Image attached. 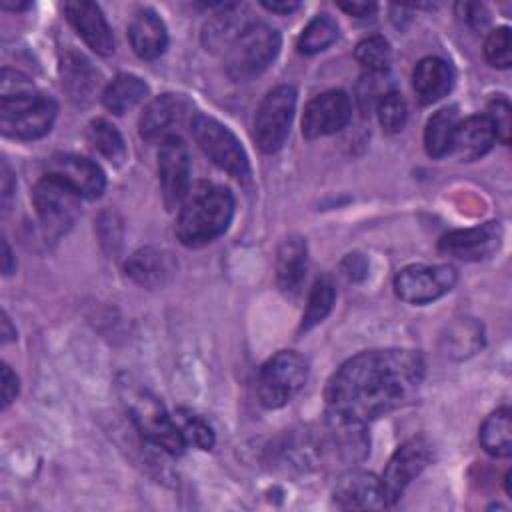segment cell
Listing matches in <instances>:
<instances>
[{
  "mask_svg": "<svg viewBox=\"0 0 512 512\" xmlns=\"http://www.w3.org/2000/svg\"><path fill=\"white\" fill-rule=\"evenodd\" d=\"M424 358L416 350H366L344 362L326 384V414L370 422L416 396L424 380Z\"/></svg>",
  "mask_w": 512,
  "mask_h": 512,
  "instance_id": "obj_1",
  "label": "cell"
},
{
  "mask_svg": "<svg viewBox=\"0 0 512 512\" xmlns=\"http://www.w3.org/2000/svg\"><path fill=\"white\" fill-rule=\"evenodd\" d=\"M234 216V196L226 186L196 182L178 208L176 238L188 248H200L222 236Z\"/></svg>",
  "mask_w": 512,
  "mask_h": 512,
  "instance_id": "obj_2",
  "label": "cell"
},
{
  "mask_svg": "<svg viewBox=\"0 0 512 512\" xmlns=\"http://www.w3.org/2000/svg\"><path fill=\"white\" fill-rule=\"evenodd\" d=\"M120 396L130 420L146 440L170 454L184 452L186 440L180 426L170 418L164 404L150 390L126 380L120 384Z\"/></svg>",
  "mask_w": 512,
  "mask_h": 512,
  "instance_id": "obj_3",
  "label": "cell"
},
{
  "mask_svg": "<svg viewBox=\"0 0 512 512\" xmlns=\"http://www.w3.org/2000/svg\"><path fill=\"white\" fill-rule=\"evenodd\" d=\"M56 114V100L34 88L0 96V130L8 138L36 140L48 134Z\"/></svg>",
  "mask_w": 512,
  "mask_h": 512,
  "instance_id": "obj_4",
  "label": "cell"
},
{
  "mask_svg": "<svg viewBox=\"0 0 512 512\" xmlns=\"http://www.w3.org/2000/svg\"><path fill=\"white\" fill-rule=\"evenodd\" d=\"M280 32L264 22H248L230 42L224 58L226 74L234 82H246L258 76L280 52Z\"/></svg>",
  "mask_w": 512,
  "mask_h": 512,
  "instance_id": "obj_5",
  "label": "cell"
},
{
  "mask_svg": "<svg viewBox=\"0 0 512 512\" xmlns=\"http://www.w3.org/2000/svg\"><path fill=\"white\" fill-rule=\"evenodd\" d=\"M190 132L198 144V148L224 172L238 180H246L250 176L248 154L242 148L236 134L206 114H194L190 120Z\"/></svg>",
  "mask_w": 512,
  "mask_h": 512,
  "instance_id": "obj_6",
  "label": "cell"
},
{
  "mask_svg": "<svg viewBox=\"0 0 512 512\" xmlns=\"http://www.w3.org/2000/svg\"><path fill=\"white\" fill-rule=\"evenodd\" d=\"M308 378L306 360L294 350H280L260 368L258 398L266 408H282L304 386Z\"/></svg>",
  "mask_w": 512,
  "mask_h": 512,
  "instance_id": "obj_7",
  "label": "cell"
},
{
  "mask_svg": "<svg viewBox=\"0 0 512 512\" xmlns=\"http://www.w3.org/2000/svg\"><path fill=\"white\" fill-rule=\"evenodd\" d=\"M294 110L296 90L288 84L272 88L262 98L252 124V136L262 152L272 154L284 146L290 132Z\"/></svg>",
  "mask_w": 512,
  "mask_h": 512,
  "instance_id": "obj_8",
  "label": "cell"
},
{
  "mask_svg": "<svg viewBox=\"0 0 512 512\" xmlns=\"http://www.w3.org/2000/svg\"><path fill=\"white\" fill-rule=\"evenodd\" d=\"M32 202L44 232L52 238L66 234L80 214V196L48 174L34 184Z\"/></svg>",
  "mask_w": 512,
  "mask_h": 512,
  "instance_id": "obj_9",
  "label": "cell"
},
{
  "mask_svg": "<svg viewBox=\"0 0 512 512\" xmlns=\"http://www.w3.org/2000/svg\"><path fill=\"white\" fill-rule=\"evenodd\" d=\"M430 458L432 444L426 436H414L396 448L380 478L382 498L386 506L398 502L408 484L428 466Z\"/></svg>",
  "mask_w": 512,
  "mask_h": 512,
  "instance_id": "obj_10",
  "label": "cell"
},
{
  "mask_svg": "<svg viewBox=\"0 0 512 512\" xmlns=\"http://www.w3.org/2000/svg\"><path fill=\"white\" fill-rule=\"evenodd\" d=\"M456 270L450 264H412L394 278L396 296L408 304H428L448 294L456 284Z\"/></svg>",
  "mask_w": 512,
  "mask_h": 512,
  "instance_id": "obj_11",
  "label": "cell"
},
{
  "mask_svg": "<svg viewBox=\"0 0 512 512\" xmlns=\"http://www.w3.org/2000/svg\"><path fill=\"white\" fill-rule=\"evenodd\" d=\"M192 104L184 94L166 92L148 102L138 120L140 136L150 144H162L178 136L180 128L192 120Z\"/></svg>",
  "mask_w": 512,
  "mask_h": 512,
  "instance_id": "obj_12",
  "label": "cell"
},
{
  "mask_svg": "<svg viewBox=\"0 0 512 512\" xmlns=\"http://www.w3.org/2000/svg\"><path fill=\"white\" fill-rule=\"evenodd\" d=\"M158 178L162 200L168 210L180 208L190 190V152L180 136L160 144L158 150Z\"/></svg>",
  "mask_w": 512,
  "mask_h": 512,
  "instance_id": "obj_13",
  "label": "cell"
},
{
  "mask_svg": "<svg viewBox=\"0 0 512 512\" xmlns=\"http://www.w3.org/2000/svg\"><path fill=\"white\" fill-rule=\"evenodd\" d=\"M352 116V104L346 92L326 90L314 96L302 114V134L308 140L342 130Z\"/></svg>",
  "mask_w": 512,
  "mask_h": 512,
  "instance_id": "obj_14",
  "label": "cell"
},
{
  "mask_svg": "<svg viewBox=\"0 0 512 512\" xmlns=\"http://www.w3.org/2000/svg\"><path fill=\"white\" fill-rule=\"evenodd\" d=\"M46 174L58 178L60 182L70 186L80 198L88 200L102 196L106 188V176L102 168L90 158L70 152L50 156L46 162Z\"/></svg>",
  "mask_w": 512,
  "mask_h": 512,
  "instance_id": "obj_15",
  "label": "cell"
},
{
  "mask_svg": "<svg viewBox=\"0 0 512 512\" xmlns=\"http://www.w3.org/2000/svg\"><path fill=\"white\" fill-rule=\"evenodd\" d=\"M502 228L498 222H486L476 228L454 230L440 238L438 248L458 260H482L488 258L500 244Z\"/></svg>",
  "mask_w": 512,
  "mask_h": 512,
  "instance_id": "obj_16",
  "label": "cell"
},
{
  "mask_svg": "<svg viewBox=\"0 0 512 512\" xmlns=\"http://www.w3.org/2000/svg\"><path fill=\"white\" fill-rule=\"evenodd\" d=\"M66 16L78 36L100 56H108L114 52V34L100 10L98 4L88 0H74L66 6Z\"/></svg>",
  "mask_w": 512,
  "mask_h": 512,
  "instance_id": "obj_17",
  "label": "cell"
},
{
  "mask_svg": "<svg viewBox=\"0 0 512 512\" xmlns=\"http://www.w3.org/2000/svg\"><path fill=\"white\" fill-rule=\"evenodd\" d=\"M334 502L344 510H368L386 506L380 480L374 474L360 470H352L336 482Z\"/></svg>",
  "mask_w": 512,
  "mask_h": 512,
  "instance_id": "obj_18",
  "label": "cell"
},
{
  "mask_svg": "<svg viewBox=\"0 0 512 512\" xmlns=\"http://www.w3.org/2000/svg\"><path fill=\"white\" fill-rule=\"evenodd\" d=\"M128 40L136 56L142 60H154L164 54L168 46V32L162 18L150 10H138L128 24Z\"/></svg>",
  "mask_w": 512,
  "mask_h": 512,
  "instance_id": "obj_19",
  "label": "cell"
},
{
  "mask_svg": "<svg viewBox=\"0 0 512 512\" xmlns=\"http://www.w3.org/2000/svg\"><path fill=\"white\" fill-rule=\"evenodd\" d=\"M412 86L420 104H432L452 90L454 70L442 58H422L412 72Z\"/></svg>",
  "mask_w": 512,
  "mask_h": 512,
  "instance_id": "obj_20",
  "label": "cell"
},
{
  "mask_svg": "<svg viewBox=\"0 0 512 512\" xmlns=\"http://www.w3.org/2000/svg\"><path fill=\"white\" fill-rule=\"evenodd\" d=\"M308 250L300 236H288L282 240L276 252V284L284 294H296L306 274Z\"/></svg>",
  "mask_w": 512,
  "mask_h": 512,
  "instance_id": "obj_21",
  "label": "cell"
},
{
  "mask_svg": "<svg viewBox=\"0 0 512 512\" xmlns=\"http://www.w3.org/2000/svg\"><path fill=\"white\" fill-rule=\"evenodd\" d=\"M494 142L496 134L490 118L486 114H474L464 122H458L452 150L460 156V160L470 162L484 156Z\"/></svg>",
  "mask_w": 512,
  "mask_h": 512,
  "instance_id": "obj_22",
  "label": "cell"
},
{
  "mask_svg": "<svg viewBox=\"0 0 512 512\" xmlns=\"http://www.w3.org/2000/svg\"><path fill=\"white\" fill-rule=\"evenodd\" d=\"M328 416V436L334 452L346 462H360L368 454V434L366 424L356 420H346L338 416Z\"/></svg>",
  "mask_w": 512,
  "mask_h": 512,
  "instance_id": "obj_23",
  "label": "cell"
},
{
  "mask_svg": "<svg viewBox=\"0 0 512 512\" xmlns=\"http://www.w3.org/2000/svg\"><path fill=\"white\" fill-rule=\"evenodd\" d=\"M60 76L62 88L74 102H88L94 96L100 80V74L92 62L78 52H66L60 64Z\"/></svg>",
  "mask_w": 512,
  "mask_h": 512,
  "instance_id": "obj_24",
  "label": "cell"
},
{
  "mask_svg": "<svg viewBox=\"0 0 512 512\" xmlns=\"http://www.w3.org/2000/svg\"><path fill=\"white\" fill-rule=\"evenodd\" d=\"M126 274L144 288H158L172 274V262L164 252L140 248L128 258Z\"/></svg>",
  "mask_w": 512,
  "mask_h": 512,
  "instance_id": "obj_25",
  "label": "cell"
},
{
  "mask_svg": "<svg viewBox=\"0 0 512 512\" xmlns=\"http://www.w3.org/2000/svg\"><path fill=\"white\" fill-rule=\"evenodd\" d=\"M458 128V112L456 106L440 108L434 112L424 128V148L428 156L432 158H442L448 152H452L454 146V136Z\"/></svg>",
  "mask_w": 512,
  "mask_h": 512,
  "instance_id": "obj_26",
  "label": "cell"
},
{
  "mask_svg": "<svg viewBox=\"0 0 512 512\" xmlns=\"http://www.w3.org/2000/svg\"><path fill=\"white\" fill-rule=\"evenodd\" d=\"M482 448L496 458H508L512 454V410L498 408L480 426Z\"/></svg>",
  "mask_w": 512,
  "mask_h": 512,
  "instance_id": "obj_27",
  "label": "cell"
},
{
  "mask_svg": "<svg viewBox=\"0 0 512 512\" xmlns=\"http://www.w3.org/2000/svg\"><path fill=\"white\" fill-rule=\"evenodd\" d=\"M148 94V84L134 74H118L102 92V104L114 114H124Z\"/></svg>",
  "mask_w": 512,
  "mask_h": 512,
  "instance_id": "obj_28",
  "label": "cell"
},
{
  "mask_svg": "<svg viewBox=\"0 0 512 512\" xmlns=\"http://www.w3.org/2000/svg\"><path fill=\"white\" fill-rule=\"evenodd\" d=\"M86 140L96 152H100L112 164H122L126 160V142L118 128L108 120L94 118L86 128Z\"/></svg>",
  "mask_w": 512,
  "mask_h": 512,
  "instance_id": "obj_29",
  "label": "cell"
},
{
  "mask_svg": "<svg viewBox=\"0 0 512 512\" xmlns=\"http://www.w3.org/2000/svg\"><path fill=\"white\" fill-rule=\"evenodd\" d=\"M336 38H338L336 20L328 14H318L302 30L296 46L302 54H318V52L326 50L332 42H336Z\"/></svg>",
  "mask_w": 512,
  "mask_h": 512,
  "instance_id": "obj_30",
  "label": "cell"
},
{
  "mask_svg": "<svg viewBox=\"0 0 512 512\" xmlns=\"http://www.w3.org/2000/svg\"><path fill=\"white\" fill-rule=\"evenodd\" d=\"M336 300V288L328 278H318L310 290L308 296V304L306 310L302 314V322H300V330H310L316 324H320L332 310Z\"/></svg>",
  "mask_w": 512,
  "mask_h": 512,
  "instance_id": "obj_31",
  "label": "cell"
},
{
  "mask_svg": "<svg viewBox=\"0 0 512 512\" xmlns=\"http://www.w3.org/2000/svg\"><path fill=\"white\" fill-rule=\"evenodd\" d=\"M354 56L368 72L384 74L390 66V44L384 36L374 34L358 42Z\"/></svg>",
  "mask_w": 512,
  "mask_h": 512,
  "instance_id": "obj_32",
  "label": "cell"
},
{
  "mask_svg": "<svg viewBox=\"0 0 512 512\" xmlns=\"http://www.w3.org/2000/svg\"><path fill=\"white\" fill-rule=\"evenodd\" d=\"M376 112H378V120H380L382 130L388 132V134L400 132V130L404 128V124H406V116H408V112H406V102H404V98H402L398 92H394V90H390V92L378 102Z\"/></svg>",
  "mask_w": 512,
  "mask_h": 512,
  "instance_id": "obj_33",
  "label": "cell"
},
{
  "mask_svg": "<svg viewBox=\"0 0 512 512\" xmlns=\"http://www.w3.org/2000/svg\"><path fill=\"white\" fill-rule=\"evenodd\" d=\"M512 40H510V28L500 26L492 30L484 42V56L490 66L494 68H508L512 62Z\"/></svg>",
  "mask_w": 512,
  "mask_h": 512,
  "instance_id": "obj_34",
  "label": "cell"
},
{
  "mask_svg": "<svg viewBox=\"0 0 512 512\" xmlns=\"http://www.w3.org/2000/svg\"><path fill=\"white\" fill-rule=\"evenodd\" d=\"M390 90L386 88V82L382 80V74L376 72H368L366 76L360 78L358 86H356V100L358 106L362 110V114H370V110L374 106H378V102L388 94Z\"/></svg>",
  "mask_w": 512,
  "mask_h": 512,
  "instance_id": "obj_35",
  "label": "cell"
},
{
  "mask_svg": "<svg viewBox=\"0 0 512 512\" xmlns=\"http://www.w3.org/2000/svg\"><path fill=\"white\" fill-rule=\"evenodd\" d=\"M178 426H180V432L186 442H192L194 446H198L202 450H210L214 446V432L200 416L184 414L182 422Z\"/></svg>",
  "mask_w": 512,
  "mask_h": 512,
  "instance_id": "obj_36",
  "label": "cell"
},
{
  "mask_svg": "<svg viewBox=\"0 0 512 512\" xmlns=\"http://www.w3.org/2000/svg\"><path fill=\"white\" fill-rule=\"evenodd\" d=\"M486 116L492 122L496 138L502 144H508L510 142V134H512V108H510V102L506 98H494L488 104Z\"/></svg>",
  "mask_w": 512,
  "mask_h": 512,
  "instance_id": "obj_37",
  "label": "cell"
},
{
  "mask_svg": "<svg viewBox=\"0 0 512 512\" xmlns=\"http://www.w3.org/2000/svg\"><path fill=\"white\" fill-rule=\"evenodd\" d=\"M456 16L470 28H484L490 20V14L484 4L478 2H458L456 4Z\"/></svg>",
  "mask_w": 512,
  "mask_h": 512,
  "instance_id": "obj_38",
  "label": "cell"
},
{
  "mask_svg": "<svg viewBox=\"0 0 512 512\" xmlns=\"http://www.w3.org/2000/svg\"><path fill=\"white\" fill-rule=\"evenodd\" d=\"M0 382H2V408H8L10 402H12V400L16 398V394H18V378H16V374L10 370L8 364H2Z\"/></svg>",
  "mask_w": 512,
  "mask_h": 512,
  "instance_id": "obj_39",
  "label": "cell"
},
{
  "mask_svg": "<svg viewBox=\"0 0 512 512\" xmlns=\"http://www.w3.org/2000/svg\"><path fill=\"white\" fill-rule=\"evenodd\" d=\"M342 268L344 272L352 278V280H362L366 278V272H368V262L362 254L354 252V254H348L342 262Z\"/></svg>",
  "mask_w": 512,
  "mask_h": 512,
  "instance_id": "obj_40",
  "label": "cell"
},
{
  "mask_svg": "<svg viewBox=\"0 0 512 512\" xmlns=\"http://www.w3.org/2000/svg\"><path fill=\"white\" fill-rule=\"evenodd\" d=\"M338 8L356 18H370L376 12V4L372 2H338Z\"/></svg>",
  "mask_w": 512,
  "mask_h": 512,
  "instance_id": "obj_41",
  "label": "cell"
},
{
  "mask_svg": "<svg viewBox=\"0 0 512 512\" xmlns=\"http://www.w3.org/2000/svg\"><path fill=\"white\" fill-rule=\"evenodd\" d=\"M260 4L274 14H290L300 6L296 0H262Z\"/></svg>",
  "mask_w": 512,
  "mask_h": 512,
  "instance_id": "obj_42",
  "label": "cell"
},
{
  "mask_svg": "<svg viewBox=\"0 0 512 512\" xmlns=\"http://www.w3.org/2000/svg\"><path fill=\"white\" fill-rule=\"evenodd\" d=\"M0 180H2V202L8 204V198L12 196V172H10L6 162H2V176H0Z\"/></svg>",
  "mask_w": 512,
  "mask_h": 512,
  "instance_id": "obj_43",
  "label": "cell"
},
{
  "mask_svg": "<svg viewBox=\"0 0 512 512\" xmlns=\"http://www.w3.org/2000/svg\"><path fill=\"white\" fill-rule=\"evenodd\" d=\"M14 268L12 264V252H10V246L6 240H2V272L4 274H10Z\"/></svg>",
  "mask_w": 512,
  "mask_h": 512,
  "instance_id": "obj_44",
  "label": "cell"
},
{
  "mask_svg": "<svg viewBox=\"0 0 512 512\" xmlns=\"http://www.w3.org/2000/svg\"><path fill=\"white\" fill-rule=\"evenodd\" d=\"M16 336V332L10 328V320L8 316L2 312V344H6L8 340H12Z\"/></svg>",
  "mask_w": 512,
  "mask_h": 512,
  "instance_id": "obj_45",
  "label": "cell"
},
{
  "mask_svg": "<svg viewBox=\"0 0 512 512\" xmlns=\"http://www.w3.org/2000/svg\"><path fill=\"white\" fill-rule=\"evenodd\" d=\"M28 6H30V2H16V4H10L8 0L2 2V8H4V10H14V12H16V10H26Z\"/></svg>",
  "mask_w": 512,
  "mask_h": 512,
  "instance_id": "obj_46",
  "label": "cell"
}]
</instances>
